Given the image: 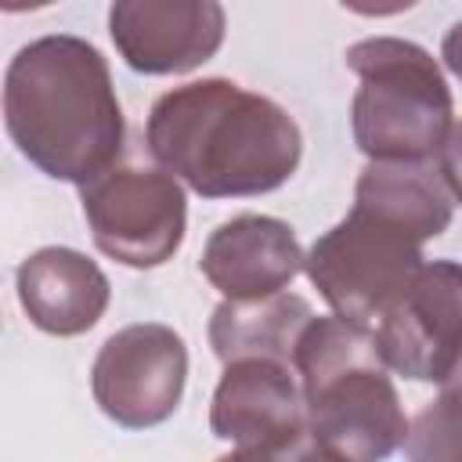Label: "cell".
<instances>
[{
    "label": "cell",
    "mask_w": 462,
    "mask_h": 462,
    "mask_svg": "<svg viewBox=\"0 0 462 462\" xmlns=\"http://www.w3.org/2000/svg\"><path fill=\"white\" fill-rule=\"evenodd\" d=\"M155 162L206 199L263 195L300 162V126L282 105L231 79H199L162 94L148 116Z\"/></svg>",
    "instance_id": "6da1fadb"
},
{
    "label": "cell",
    "mask_w": 462,
    "mask_h": 462,
    "mask_svg": "<svg viewBox=\"0 0 462 462\" xmlns=\"http://www.w3.org/2000/svg\"><path fill=\"white\" fill-rule=\"evenodd\" d=\"M4 123L32 166L79 188L116 170L123 148V108L108 65L79 36H40L11 58Z\"/></svg>",
    "instance_id": "7a4b0ae2"
},
{
    "label": "cell",
    "mask_w": 462,
    "mask_h": 462,
    "mask_svg": "<svg viewBox=\"0 0 462 462\" xmlns=\"http://www.w3.org/2000/svg\"><path fill=\"white\" fill-rule=\"evenodd\" d=\"M361 87L354 137L372 162H426L451 134V90L437 61L408 40L372 36L346 51Z\"/></svg>",
    "instance_id": "3957f363"
},
{
    "label": "cell",
    "mask_w": 462,
    "mask_h": 462,
    "mask_svg": "<svg viewBox=\"0 0 462 462\" xmlns=\"http://www.w3.org/2000/svg\"><path fill=\"white\" fill-rule=\"evenodd\" d=\"M303 271L336 318L372 325L422 271V238L386 213L354 202V209L310 245Z\"/></svg>",
    "instance_id": "277c9868"
},
{
    "label": "cell",
    "mask_w": 462,
    "mask_h": 462,
    "mask_svg": "<svg viewBox=\"0 0 462 462\" xmlns=\"http://www.w3.org/2000/svg\"><path fill=\"white\" fill-rule=\"evenodd\" d=\"M83 217L101 253L126 267H159L184 238V191L166 170L116 166L83 184Z\"/></svg>",
    "instance_id": "5b68a950"
},
{
    "label": "cell",
    "mask_w": 462,
    "mask_h": 462,
    "mask_svg": "<svg viewBox=\"0 0 462 462\" xmlns=\"http://www.w3.org/2000/svg\"><path fill=\"white\" fill-rule=\"evenodd\" d=\"M184 375V339L166 325L144 321L126 325L105 339L90 368V390L112 422L126 430H144L177 411Z\"/></svg>",
    "instance_id": "8992f818"
},
{
    "label": "cell",
    "mask_w": 462,
    "mask_h": 462,
    "mask_svg": "<svg viewBox=\"0 0 462 462\" xmlns=\"http://www.w3.org/2000/svg\"><path fill=\"white\" fill-rule=\"evenodd\" d=\"M375 346L386 368L444 383L462 361V263H422L408 292L379 318Z\"/></svg>",
    "instance_id": "52a82bcc"
},
{
    "label": "cell",
    "mask_w": 462,
    "mask_h": 462,
    "mask_svg": "<svg viewBox=\"0 0 462 462\" xmlns=\"http://www.w3.org/2000/svg\"><path fill=\"white\" fill-rule=\"evenodd\" d=\"M307 397V430L346 462H383L408 440V419L383 361L350 365L314 386Z\"/></svg>",
    "instance_id": "ba28073f"
},
{
    "label": "cell",
    "mask_w": 462,
    "mask_h": 462,
    "mask_svg": "<svg viewBox=\"0 0 462 462\" xmlns=\"http://www.w3.org/2000/svg\"><path fill=\"white\" fill-rule=\"evenodd\" d=\"M209 426L220 440L260 451H289L307 433V397L296 383V368L271 357H245L227 365Z\"/></svg>",
    "instance_id": "9c48e42d"
},
{
    "label": "cell",
    "mask_w": 462,
    "mask_h": 462,
    "mask_svg": "<svg viewBox=\"0 0 462 462\" xmlns=\"http://www.w3.org/2000/svg\"><path fill=\"white\" fill-rule=\"evenodd\" d=\"M108 32L130 69L148 76L188 72L209 61L224 40V7L209 0H144L116 4Z\"/></svg>",
    "instance_id": "30bf717a"
},
{
    "label": "cell",
    "mask_w": 462,
    "mask_h": 462,
    "mask_svg": "<svg viewBox=\"0 0 462 462\" xmlns=\"http://www.w3.org/2000/svg\"><path fill=\"white\" fill-rule=\"evenodd\" d=\"M307 256L289 224L260 213H242L224 220L206 249H202V274L224 300H263L285 292V285L303 271Z\"/></svg>",
    "instance_id": "8fae6325"
},
{
    "label": "cell",
    "mask_w": 462,
    "mask_h": 462,
    "mask_svg": "<svg viewBox=\"0 0 462 462\" xmlns=\"http://www.w3.org/2000/svg\"><path fill=\"white\" fill-rule=\"evenodd\" d=\"M18 300L29 321L51 336H79L108 307V278L76 249L51 245L18 267Z\"/></svg>",
    "instance_id": "7c38bea8"
},
{
    "label": "cell",
    "mask_w": 462,
    "mask_h": 462,
    "mask_svg": "<svg viewBox=\"0 0 462 462\" xmlns=\"http://www.w3.org/2000/svg\"><path fill=\"white\" fill-rule=\"evenodd\" d=\"M310 321V303L296 292H274L263 300H224L213 310L209 343L224 365L245 357H271L292 365L296 343Z\"/></svg>",
    "instance_id": "4fadbf2b"
},
{
    "label": "cell",
    "mask_w": 462,
    "mask_h": 462,
    "mask_svg": "<svg viewBox=\"0 0 462 462\" xmlns=\"http://www.w3.org/2000/svg\"><path fill=\"white\" fill-rule=\"evenodd\" d=\"M354 202L386 213L390 220L411 227L422 242L437 238L451 220L448 188L422 162H372L357 177Z\"/></svg>",
    "instance_id": "5bb4252c"
},
{
    "label": "cell",
    "mask_w": 462,
    "mask_h": 462,
    "mask_svg": "<svg viewBox=\"0 0 462 462\" xmlns=\"http://www.w3.org/2000/svg\"><path fill=\"white\" fill-rule=\"evenodd\" d=\"M411 462H462V422L440 404H430L408 430Z\"/></svg>",
    "instance_id": "9a60e30c"
},
{
    "label": "cell",
    "mask_w": 462,
    "mask_h": 462,
    "mask_svg": "<svg viewBox=\"0 0 462 462\" xmlns=\"http://www.w3.org/2000/svg\"><path fill=\"white\" fill-rule=\"evenodd\" d=\"M437 173H440L444 188L462 202V123L451 126L444 148L437 152Z\"/></svg>",
    "instance_id": "2e32d148"
},
{
    "label": "cell",
    "mask_w": 462,
    "mask_h": 462,
    "mask_svg": "<svg viewBox=\"0 0 462 462\" xmlns=\"http://www.w3.org/2000/svg\"><path fill=\"white\" fill-rule=\"evenodd\" d=\"M448 415H455L458 422H462V361L455 365V372L440 383V401H437Z\"/></svg>",
    "instance_id": "e0dca14e"
},
{
    "label": "cell",
    "mask_w": 462,
    "mask_h": 462,
    "mask_svg": "<svg viewBox=\"0 0 462 462\" xmlns=\"http://www.w3.org/2000/svg\"><path fill=\"white\" fill-rule=\"evenodd\" d=\"M440 54H444V65H448V69H451V72L462 79V22H455V25L448 29Z\"/></svg>",
    "instance_id": "ac0fdd59"
},
{
    "label": "cell",
    "mask_w": 462,
    "mask_h": 462,
    "mask_svg": "<svg viewBox=\"0 0 462 462\" xmlns=\"http://www.w3.org/2000/svg\"><path fill=\"white\" fill-rule=\"evenodd\" d=\"M217 462H285L278 451H260V448H238V451H231V455H224V458H217Z\"/></svg>",
    "instance_id": "d6986e66"
},
{
    "label": "cell",
    "mask_w": 462,
    "mask_h": 462,
    "mask_svg": "<svg viewBox=\"0 0 462 462\" xmlns=\"http://www.w3.org/2000/svg\"><path fill=\"white\" fill-rule=\"evenodd\" d=\"M292 462H346V458H343V455H336V451H328V448H321V444H314V448L300 451Z\"/></svg>",
    "instance_id": "ffe728a7"
}]
</instances>
